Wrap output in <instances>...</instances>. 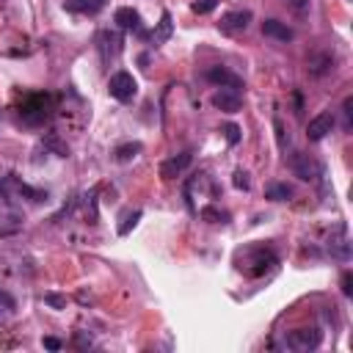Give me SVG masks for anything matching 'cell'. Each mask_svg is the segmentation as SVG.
<instances>
[{"label":"cell","mask_w":353,"mask_h":353,"mask_svg":"<svg viewBox=\"0 0 353 353\" xmlns=\"http://www.w3.org/2000/svg\"><path fill=\"white\" fill-rule=\"evenodd\" d=\"M55 113V97L52 94H44V91H36V94H28L19 105V116L25 124L30 127H39L44 124L50 116Z\"/></svg>","instance_id":"6da1fadb"},{"label":"cell","mask_w":353,"mask_h":353,"mask_svg":"<svg viewBox=\"0 0 353 353\" xmlns=\"http://www.w3.org/2000/svg\"><path fill=\"white\" fill-rule=\"evenodd\" d=\"M121 44H124V39H121V33H119V30H110V28L99 30V33H97V50H99L102 63L116 61V58H119V52H121Z\"/></svg>","instance_id":"52a82bcc"},{"label":"cell","mask_w":353,"mask_h":353,"mask_svg":"<svg viewBox=\"0 0 353 353\" xmlns=\"http://www.w3.org/2000/svg\"><path fill=\"white\" fill-rule=\"evenodd\" d=\"M290 3H292L295 11H306L309 8V0H290Z\"/></svg>","instance_id":"1f68e13d"},{"label":"cell","mask_w":353,"mask_h":353,"mask_svg":"<svg viewBox=\"0 0 353 353\" xmlns=\"http://www.w3.org/2000/svg\"><path fill=\"white\" fill-rule=\"evenodd\" d=\"M334 113L331 110H323V113H317L312 121H309V127H306V138L309 141H323L331 130H334Z\"/></svg>","instance_id":"8fae6325"},{"label":"cell","mask_w":353,"mask_h":353,"mask_svg":"<svg viewBox=\"0 0 353 353\" xmlns=\"http://www.w3.org/2000/svg\"><path fill=\"white\" fill-rule=\"evenodd\" d=\"M113 19H116V25H119L121 30H132V33H138V36H146V30H143V22H141V14H138L135 8H130V6H121V8H116Z\"/></svg>","instance_id":"9c48e42d"},{"label":"cell","mask_w":353,"mask_h":353,"mask_svg":"<svg viewBox=\"0 0 353 353\" xmlns=\"http://www.w3.org/2000/svg\"><path fill=\"white\" fill-rule=\"evenodd\" d=\"M232 182H234V188H237V190H248V188H251L248 171H243V168H237V171H234V179H232Z\"/></svg>","instance_id":"d4e9b609"},{"label":"cell","mask_w":353,"mask_h":353,"mask_svg":"<svg viewBox=\"0 0 353 353\" xmlns=\"http://www.w3.org/2000/svg\"><path fill=\"white\" fill-rule=\"evenodd\" d=\"M262 33L268 39H276V41H292V28H287L281 19H265L262 22Z\"/></svg>","instance_id":"5bb4252c"},{"label":"cell","mask_w":353,"mask_h":353,"mask_svg":"<svg viewBox=\"0 0 353 353\" xmlns=\"http://www.w3.org/2000/svg\"><path fill=\"white\" fill-rule=\"evenodd\" d=\"M306 69H309V74L320 77V74H325V72L334 69V55L331 52H312L309 61H306Z\"/></svg>","instance_id":"9a60e30c"},{"label":"cell","mask_w":353,"mask_h":353,"mask_svg":"<svg viewBox=\"0 0 353 353\" xmlns=\"http://www.w3.org/2000/svg\"><path fill=\"white\" fill-rule=\"evenodd\" d=\"M290 171L303 182H317L323 176V165L306 152H292L290 154Z\"/></svg>","instance_id":"277c9868"},{"label":"cell","mask_w":353,"mask_h":353,"mask_svg":"<svg viewBox=\"0 0 353 353\" xmlns=\"http://www.w3.org/2000/svg\"><path fill=\"white\" fill-rule=\"evenodd\" d=\"M234 262L245 276H262L265 270H270L276 265V254L265 245H248V248L237 251Z\"/></svg>","instance_id":"7a4b0ae2"},{"label":"cell","mask_w":353,"mask_h":353,"mask_svg":"<svg viewBox=\"0 0 353 353\" xmlns=\"http://www.w3.org/2000/svg\"><path fill=\"white\" fill-rule=\"evenodd\" d=\"M292 196H295V190L287 182H273L265 188V199H270V201H290Z\"/></svg>","instance_id":"ffe728a7"},{"label":"cell","mask_w":353,"mask_h":353,"mask_svg":"<svg viewBox=\"0 0 353 353\" xmlns=\"http://www.w3.org/2000/svg\"><path fill=\"white\" fill-rule=\"evenodd\" d=\"M44 301H47L52 309H63V306H66V298H61V295H55V292H47Z\"/></svg>","instance_id":"f1b7e54d"},{"label":"cell","mask_w":353,"mask_h":353,"mask_svg":"<svg viewBox=\"0 0 353 353\" xmlns=\"http://www.w3.org/2000/svg\"><path fill=\"white\" fill-rule=\"evenodd\" d=\"M22 229V215L8 210V212H0V237H11Z\"/></svg>","instance_id":"ac0fdd59"},{"label":"cell","mask_w":353,"mask_h":353,"mask_svg":"<svg viewBox=\"0 0 353 353\" xmlns=\"http://www.w3.org/2000/svg\"><path fill=\"white\" fill-rule=\"evenodd\" d=\"M215 6H218V0H196L190 8H193L196 14H207V11H212Z\"/></svg>","instance_id":"484cf974"},{"label":"cell","mask_w":353,"mask_h":353,"mask_svg":"<svg viewBox=\"0 0 353 353\" xmlns=\"http://www.w3.org/2000/svg\"><path fill=\"white\" fill-rule=\"evenodd\" d=\"M108 91H110L113 99L130 102V99H135V94H138V80H135L130 72H113L110 80H108Z\"/></svg>","instance_id":"8992f818"},{"label":"cell","mask_w":353,"mask_h":353,"mask_svg":"<svg viewBox=\"0 0 353 353\" xmlns=\"http://www.w3.org/2000/svg\"><path fill=\"white\" fill-rule=\"evenodd\" d=\"M328 251H331L334 259H342V262L350 259V245H347L345 226H339V237H331V240H328Z\"/></svg>","instance_id":"e0dca14e"},{"label":"cell","mask_w":353,"mask_h":353,"mask_svg":"<svg viewBox=\"0 0 353 353\" xmlns=\"http://www.w3.org/2000/svg\"><path fill=\"white\" fill-rule=\"evenodd\" d=\"M190 160H193V152L171 154L168 160H163V163H160V176H163V179H174V176H179V174L190 165Z\"/></svg>","instance_id":"7c38bea8"},{"label":"cell","mask_w":353,"mask_h":353,"mask_svg":"<svg viewBox=\"0 0 353 353\" xmlns=\"http://www.w3.org/2000/svg\"><path fill=\"white\" fill-rule=\"evenodd\" d=\"M212 105L218 110H223V113H237L243 108V97H240L237 88H218L212 94Z\"/></svg>","instance_id":"30bf717a"},{"label":"cell","mask_w":353,"mask_h":353,"mask_svg":"<svg viewBox=\"0 0 353 353\" xmlns=\"http://www.w3.org/2000/svg\"><path fill=\"white\" fill-rule=\"evenodd\" d=\"M0 193L6 196V201H17V199H28V201H44L47 193L44 190H33L28 188L25 182H19L14 174H8L3 182H0Z\"/></svg>","instance_id":"5b68a950"},{"label":"cell","mask_w":353,"mask_h":353,"mask_svg":"<svg viewBox=\"0 0 353 353\" xmlns=\"http://www.w3.org/2000/svg\"><path fill=\"white\" fill-rule=\"evenodd\" d=\"M63 8H66V11H74V14H88V17H94V14H99V11L105 8V0H66Z\"/></svg>","instance_id":"2e32d148"},{"label":"cell","mask_w":353,"mask_h":353,"mask_svg":"<svg viewBox=\"0 0 353 353\" xmlns=\"http://www.w3.org/2000/svg\"><path fill=\"white\" fill-rule=\"evenodd\" d=\"M342 292H345L347 298L353 295V276H350V270H345V273H342Z\"/></svg>","instance_id":"f546056e"},{"label":"cell","mask_w":353,"mask_h":353,"mask_svg":"<svg viewBox=\"0 0 353 353\" xmlns=\"http://www.w3.org/2000/svg\"><path fill=\"white\" fill-rule=\"evenodd\" d=\"M14 309H17L14 298H11L6 290H0V317H8V314H14Z\"/></svg>","instance_id":"cb8c5ba5"},{"label":"cell","mask_w":353,"mask_h":353,"mask_svg":"<svg viewBox=\"0 0 353 353\" xmlns=\"http://www.w3.org/2000/svg\"><path fill=\"white\" fill-rule=\"evenodd\" d=\"M223 132H226V141L234 146L240 141V127L237 124H223Z\"/></svg>","instance_id":"83f0119b"},{"label":"cell","mask_w":353,"mask_h":353,"mask_svg":"<svg viewBox=\"0 0 353 353\" xmlns=\"http://www.w3.org/2000/svg\"><path fill=\"white\" fill-rule=\"evenodd\" d=\"M248 22H251V11L248 8H243V11H226L221 17V22H218V30L226 33V36H234V33H243L248 28Z\"/></svg>","instance_id":"ba28073f"},{"label":"cell","mask_w":353,"mask_h":353,"mask_svg":"<svg viewBox=\"0 0 353 353\" xmlns=\"http://www.w3.org/2000/svg\"><path fill=\"white\" fill-rule=\"evenodd\" d=\"M44 347H47V350H61V347H63V342H61V339H55V336H44Z\"/></svg>","instance_id":"4dcf8cb0"},{"label":"cell","mask_w":353,"mask_h":353,"mask_svg":"<svg viewBox=\"0 0 353 353\" xmlns=\"http://www.w3.org/2000/svg\"><path fill=\"white\" fill-rule=\"evenodd\" d=\"M138 218H141V210H130V212H124V215H121V223H119V234H121V237L130 234V229L138 223Z\"/></svg>","instance_id":"603a6c76"},{"label":"cell","mask_w":353,"mask_h":353,"mask_svg":"<svg viewBox=\"0 0 353 353\" xmlns=\"http://www.w3.org/2000/svg\"><path fill=\"white\" fill-rule=\"evenodd\" d=\"M320 342H323V331L314 328V325H309V328H295V331H290V334L284 336V345H287L290 350H298V353H309V350L320 347Z\"/></svg>","instance_id":"3957f363"},{"label":"cell","mask_w":353,"mask_h":353,"mask_svg":"<svg viewBox=\"0 0 353 353\" xmlns=\"http://www.w3.org/2000/svg\"><path fill=\"white\" fill-rule=\"evenodd\" d=\"M138 152H141V143L132 141V143H121V146H116V149H113V157H116L119 163H130Z\"/></svg>","instance_id":"7402d4cb"},{"label":"cell","mask_w":353,"mask_h":353,"mask_svg":"<svg viewBox=\"0 0 353 353\" xmlns=\"http://www.w3.org/2000/svg\"><path fill=\"white\" fill-rule=\"evenodd\" d=\"M342 113H345V130H350V119H353V97H345V102H342Z\"/></svg>","instance_id":"4316f807"},{"label":"cell","mask_w":353,"mask_h":353,"mask_svg":"<svg viewBox=\"0 0 353 353\" xmlns=\"http://www.w3.org/2000/svg\"><path fill=\"white\" fill-rule=\"evenodd\" d=\"M204 77L210 80V83H215L218 88H243V80L234 74V72H229L226 66H212V69H207L204 72Z\"/></svg>","instance_id":"4fadbf2b"},{"label":"cell","mask_w":353,"mask_h":353,"mask_svg":"<svg viewBox=\"0 0 353 353\" xmlns=\"http://www.w3.org/2000/svg\"><path fill=\"white\" fill-rule=\"evenodd\" d=\"M199 218H201V221H210V223H226V221H229V212L210 204V207H201V210H199Z\"/></svg>","instance_id":"44dd1931"},{"label":"cell","mask_w":353,"mask_h":353,"mask_svg":"<svg viewBox=\"0 0 353 353\" xmlns=\"http://www.w3.org/2000/svg\"><path fill=\"white\" fill-rule=\"evenodd\" d=\"M171 30H174V25H171V14H168V11H163V17H160L157 28L149 33V39H152L154 44H163V41H168V39H171Z\"/></svg>","instance_id":"d6986e66"}]
</instances>
